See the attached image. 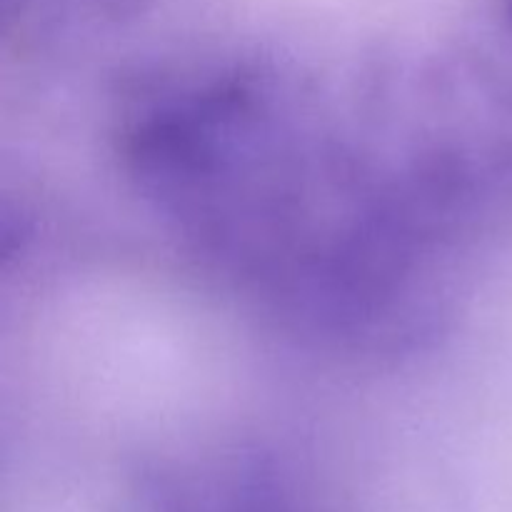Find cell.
Returning <instances> with one entry per match:
<instances>
[{
    "mask_svg": "<svg viewBox=\"0 0 512 512\" xmlns=\"http://www.w3.org/2000/svg\"><path fill=\"white\" fill-rule=\"evenodd\" d=\"M120 153L145 203L263 313L315 343L400 353L440 328L453 253L358 90L240 60L130 93Z\"/></svg>",
    "mask_w": 512,
    "mask_h": 512,
    "instance_id": "6da1fadb",
    "label": "cell"
}]
</instances>
